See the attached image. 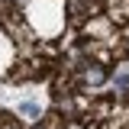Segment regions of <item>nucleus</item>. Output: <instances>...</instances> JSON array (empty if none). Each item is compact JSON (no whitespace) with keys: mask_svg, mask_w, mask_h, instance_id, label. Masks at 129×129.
Returning a JSON list of instances; mask_svg holds the SVG:
<instances>
[{"mask_svg":"<svg viewBox=\"0 0 129 129\" xmlns=\"http://www.w3.org/2000/svg\"><path fill=\"white\" fill-rule=\"evenodd\" d=\"M19 113H23L26 119H36V116H39V107H36V103H19Z\"/></svg>","mask_w":129,"mask_h":129,"instance_id":"obj_1","label":"nucleus"}]
</instances>
